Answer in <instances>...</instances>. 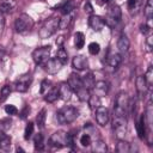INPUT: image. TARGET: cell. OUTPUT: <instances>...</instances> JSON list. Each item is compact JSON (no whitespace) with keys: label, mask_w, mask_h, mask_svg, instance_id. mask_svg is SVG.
Instances as JSON below:
<instances>
[{"label":"cell","mask_w":153,"mask_h":153,"mask_svg":"<svg viewBox=\"0 0 153 153\" xmlns=\"http://www.w3.org/2000/svg\"><path fill=\"white\" fill-rule=\"evenodd\" d=\"M79 116V110L74 106H63L56 112V120L60 124H69Z\"/></svg>","instance_id":"1"},{"label":"cell","mask_w":153,"mask_h":153,"mask_svg":"<svg viewBox=\"0 0 153 153\" xmlns=\"http://www.w3.org/2000/svg\"><path fill=\"white\" fill-rule=\"evenodd\" d=\"M59 23H60V18L59 17H50L47 20H44V23L42 24L39 31H38V36L44 39V38H49L51 35H54L57 29H59Z\"/></svg>","instance_id":"2"},{"label":"cell","mask_w":153,"mask_h":153,"mask_svg":"<svg viewBox=\"0 0 153 153\" xmlns=\"http://www.w3.org/2000/svg\"><path fill=\"white\" fill-rule=\"evenodd\" d=\"M129 108V97L127 92L121 91L116 96L115 104H114V115L115 116H127Z\"/></svg>","instance_id":"3"},{"label":"cell","mask_w":153,"mask_h":153,"mask_svg":"<svg viewBox=\"0 0 153 153\" xmlns=\"http://www.w3.org/2000/svg\"><path fill=\"white\" fill-rule=\"evenodd\" d=\"M14 27L16 31L19 33H25L27 31H30L33 27V20L32 18L26 14V13H22L17 17L16 22H14Z\"/></svg>","instance_id":"4"},{"label":"cell","mask_w":153,"mask_h":153,"mask_svg":"<svg viewBox=\"0 0 153 153\" xmlns=\"http://www.w3.org/2000/svg\"><path fill=\"white\" fill-rule=\"evenodd\" d=\"M114 134L117 139H123L127 134V116H115L112 120Z\"/></svg>","instance_id":"5"},{"label":"cell","mask_w":153,"mask_h":153,"mask_svg":"<svg viewBox=\"0 0 153 153\" xmlns=\"http://www.w3.org/2000/svg\"><path fill=\"white\" fill-rule=\"evenodd\" d=\"M121 17H122V11L120 6L116 4H111L108 8L106 18L104 20H105V24H109L110 26H115L121 20Z\"/></svg>","instance_id":"6"},{"label":"cell","mask_w":153,"mask_h":153,"mask_svg":"<svg viewBox=\"0 0 153 153\" xmlns=\"http://www.w3.org/2000/svg\"><path fill=\"white\" fill-rule=\"evenodd\" d=\"M67 140H68V133L57 130L54 134H51V136L49 137V145L55 148H62L67 146Z\"/></svg>","instance_id":"7"},{"label":"cell","mask_w":153,"mask_h":153,"mask_svg":"<svg viewBox=\"0 0 153 153\" xmlns=\"http://www.w3.org/2000/svg\"><path fill=\"white\" fill-rule=\"evenodd\" d=\"M50 51H51L50 45L39 47V48H37L32 51V60L35 61L36 65H43L48 60V57L50 55Z\"/></svg>","instance_id":"8"},{"label":"cell","mask_w":153,"mask_h":153,"mask_svg":"<svg viewBox=\"0 0 153 153\" xmlns=\"http://www.w3.org/2000/svg\"><path fill=\"white\" fill-rule=\"evenodd\" d=\"M31 81H32V76L30 73H25L23 75H20L16 82H14V88L16 91L18 92H26L31 85Z\"/></svg>","instance_id":"9"},{"label":"cell","mask_w":153,"mask_h":153,"mask_svg":"<svg viewBox=\"0 0 153 153\" xmlns=\"http://www.w3.org/2000/svg\"><path fill=\"white\" fill-rule=\"evenodd\" d=\"M62 66H63L62 62L57 57H54V59H48L43 63V69L48 74H55V73L60 72V69L62 68Z\"/></svg>","instance_id":"10"},{"label":"cell","mask_w":153,"mask_h":153,"mask_svg":"<svg viewBox=\"0 0 153 153\" xmlns=\"http://www.w3.org/2000/svg\"><path fill=\"white\" fill-rule=\"evenodd\" d=\"M94 117H96V121L99 126H102V127L106 126L108 122H109V111H108V109L102 106V105L98 106L94 110Z\"/></svg>","instance_id":"11"},{"label":"cell","mask_w":153,"mask_h":153,"mask_svg":"<svg viewBox=\"0 0 153 153\" xmlns=\"http://www.w3.org/2000/svg\"><path fill=\"white\" fill-rule=\"evenodd\" d=\"M88 25L93 30V31H102L105 26V20L100 17V16H97V14H91L88 17Z\"/></svg>","instance_id":"12"},{"label":"cell","mask_w":153,"mask_h":153,"mask_svg":"<svg viewBox=\"0 0 153 153\" xmlns=\"http://www.w3.org/2000/svg\"><path fill=\"white\" fill-rule=\"evenodd\" d=\"M93 94H96V96H98V97H105L106 94H108V92H109V84L106 82V81H104V80H100V81H97L96 84H94V86H93Z\"/></svg>","instance_id":"13"},{"label":"cell","mask_w":153,"mask_h":153,"mask_svg":"<svg viewBox=\"0 0 153 153\" xmlns=\"http://www.w3.org/2000/svg\"><path fill=\"white\" fill-rule=\"evenodd\" d=\"M67 82H68V85L71 86V88H72L74 92H76L79 88L84 87L81 76H80L79 74H76V73H71V75H69V78H68V81H67Z\"/></svg>","instance_id":"14"},{"label":"cell","mask_w":153,"mask_h":153,"mask_svg":"<svg viewBox=\"0 0 153 153\" xmlns=\"http://www.w3.org/2000/svg\"><path fill=\"white\" fill-rule=\"evenodd\" d=\"M87 65H88L87 59L84 55H76L72 60V66L76 71H84L85 68H87Z\"/></svg>","instance_id":"15"},{"label":"cell","mask_w":153,"mask_h":153,"mask_svg":"<svg viewBox=\"0 0 153 153\" xmlns=\"http://www.w3.org/2000/svg\"><path fill=\"white\" fill-rule=\"evenodd\" d=\"M72 93H73V90L71 88V86L68 85V82L60 84V86H59V96H60V98L62 100H65V102L69 100L71 97H72Z\"/></svg>","instance_id":"16"},{"label":"cell","mask_w":153,"mask_h":153,"mask_svg":"<svg viewBox=\"0 0 153 153\" xmlns=\"http://www.w3.org/2000/svg\"><path fill=\"white\" fill-rule=\"evenodd\" d=\"M148 88H149V86H148V84H147L145 76H143V75L137 76V78H136V91H137L139 96H140V97H142V96L145 97V94L147 93Z\"/></svg>","instance_id":"17"},{"label":"cell","mask_w":153,"mask_h":153,"mask_svg":"<svg viewBox=\"0 0 153 153\" xmlns=\"http://www.w3.org/2000/svg\"><path fill=\"white\" fill-rule=\"evenodd\" d=\"M136 131H137L139 139L143 140L146 137V120H145V114L140 115V118H139L137 124H136Z\"/></svg>","instance_id":"18"},{"label":"cell","mask_w":153,"mask_h":153,"mask_svg":"<svg viewBox=\"0 0 153 153\" xmlns=\"http://www.w3.org/2000/svg\"><path fill=\"white\" fill-rule=\"evenodd\" d=\"M81 80H82L84 87L87 88V90H90V91L93 88V86H94V84H96V78H94V75H93L92 72L86 73V74L81 78Z\"/></svg>","instance_id":"19"},{"label":"cell","mask_w":153,"mask_h":153,"mask_svg":"<svg viewBox=\"0 0 153 153\" xmlns=\"http://www.w3.org/2000/svg\"><path fill=\"white\" fill-rule=\"evenodd\" d=\"M11 147V137L6 135L4 131H0V151L7 152Z\"/></svg>","instance_id":"20"},{"label":"cell","mask_w":153,"mask_h":153,"mask_svg":"<svg viewBox=\"0 0 153 153\" xmlns=\"http://www.w3.org/2000/svg\"><path fill=\"white\" fill-rule=\"evenodd\" d=\"M129 45H130V42H129L128 37L126 35H121L120 38L117 39V48H118V50L121 53H126V51H128Z\"/></svg>","instance_id":"21"},{"label":"cell","mask_w":153,"mask_h":153,"mask_svg":"<svg viewBox=\"0 0 153 153\" xmlns=\"http://www.w3.org/2000/svg\"><path fill=\"white\" fill-rule=\"evenodd\" d=\"M57 98H60L59 96V87H51L45 94H44V99L48 103H54L55 100H57Z\"/></svg>","instance_id":"22"},{"label":"cell","mask_w":153,"mask_h":153,"mask_svg":"<svg viewBox=\"0 0 153 153\" xmlns=\"http://www.w3.org/2000/svg\"><path fill=\"white\" fill-rule=\"evenodd\" d=\"M75 8V2L73 0H65L61 5H60V10L63 14H69L73 12V10Z\"/></svg>","instance_id":"23"},{"label":"cell","mask_w":153,"mask_h":153,"mask_svg":"<svg viewBox=\"0 0 153 153\" xmlns=\"http://www.w3.org/2000/svg\"><path fill=\"white\" fill-rule=\"evenodd\" d=\"M84 129H85V133L88 134L93 140H97V139H100L99 137V131L96 129V127L92 124V123H85L84 126Z\"/></svg>","instance_id":"24"},{"label":"cell","mask_w":153,"mask_h":153,"mask_svg":"<svg viewBox=\"0 0 153 153\" xmlns=\"http://www.w3.org/2000/svg\"><path fill=\"white\" fill-rule=\"evenodd\" d=\"M122 62V56L120 54H111L109 57H108V65L112 68H116L121 65Z\"/></svg>","instance_id":"25"},{"label":"cell","mask_w":153,"mask_h":153,"mask_svg":"<svg viewBox=\"0 0 153 153\" xmlns=\"http://www.w3.org/2000/svg\"><path fill=\"white\" fill-rule=\"evenodd\" d=\"M33 145H35V149H37V151H42L44 148V136L42 133H38L35 135Z\"/></svg>","instance_id":"26"},{"label":"cell","mask_w":153,"mask_h":153,"mask_svg":"<svg viewBox=\"0 0 153 153\" xmlns=\"http://www.w3.org/2000/svg\"><path fill=\"white\" fill-rule=\"evenodd\" d=\"M116 151L118 153H128L130 151V146L127 141H124L123 139H118V142L116 145Z\"/></svg>","instance_id":"27"},{"label":"cell","mask_w":153,"mask_h":153,"mask_svg":"<svg viewBox=\"0 0 153 153\" xmlns=\"http://www.w3.org/2000/svg\"><path fill=\"white\" fill-rule=\"evenodd\" d=\"M84 44H85V36H84V33L82 32H75V35H74V45H75V48L76 49H81L82 47H84Z\"/></svg>","instance_id":"28"},{"label":"cell","mask_w":153,"mask_h":153,"mask_svg":"<svg viewBox=\"0 0 153 153\" xmlns=\"http://www.w3.org/2000/svg\"><path fill=\"white\" fill-rule=\"evenodd\" d=\"M75 93H76V96H78L79 100H81V102H87V100H88V98H90V96H91L90 90H87V88H85V87L79 88Z\"/></svg>","instance_id":"29"},{"label":"cell","mask_w":153,"mask_h":153,"mask_svg":"<svg viewBox=\"0 0 153 153\" xmlns=\"http://www.w3.org/2000/svg\"><path fill=\"white\" fill-rule=\"evenodd\" d=\"M106 149H108V147H106V145H105L104 141H102L100 139L94 140V142H93V151L94 152L104 153V152H106Z\"/></svg>","instance_id":"30"},{"label":"cell","mask_w":153,"mask_h":153,"mask_svg":"<svg viewBox=\"0 0 153 153\" xmlns=\"http://www.w3.org/2000/svg\"><path fill=\"white\" fill-rule=\"evenodd\" d=\"M11 92H12L11 86L10 85H4L1 87V90H0V103H4L8 98V96L11 94Z\"/></svg>","instance_id":"31"},{"label":"cell","mask_w":153,"mask_h":153,"mask_svg":"<svg viewBox=\"0 0 153 153\" xmlns=\"http://www.w3.org/2000/svg\"><path fill=\"white\" fill-rule=\"evenodd\" d=\"M56 57L62 62V65H66L67 63V61H68V54H67V51H66V49L63 47H60L57 49Z\"/></svg>","instance_id":"32"},{"label":"cell","mask_w":153,"mask_h":153,"mask_svg":"<svg viewBox=\"0 0 153 153\" xmlns=\"http://www.w3.org/2000/svg\"><path fill=\"white\" fill-rule=\"evenodd\" d=\"M87 102H88L90 108H91L92 110H96L98 106H100V97H98V96H96V94H91Z\"/></svg>","instance_id":"33"},{"label":"cell","mask_w":153,"mask_h":153,"mask_svg":"<svg viewBox=\"0 0 153 153\" xmlns=\"http://www.w3.org/2000/svg\"><path fill=\"white\" fill-rule=\"evenodd\" d=\"M45 112H47L45 109H42V110L38 112L37 117H36V123H37L38 128H44V124H45V117H47Z\"/></svg>","instance_id":"34"},{"label":"cell","mask_w":153,"mask_h":153,"mask_svg":"<svg viewBox=\"0 0 153 153\" xmlns=\"http://www.w3.org/2000/svg\"><path fill=\"white\" fill-rule=\"evenodd\" d=\"M72 16H71V13L69 14H63V17L62 18H60V23H59V29H66V27H68V25L71 24V22H72Z\"/></svg>","instance_id":"35"},{"label":"cell","mask_w":153,"mask_h":153,"mask_svg":"<svg viewBox=\"0 0 153 153\" xmlns=\"http://www.w3.org/2000/svg\"><path fill=\"white\" fill-rule=\"evenodd\" d=\"M51 87H53L51 81H50V80H48V79H44V80H42V82H41L39 93H41V94H45V93H47Z\"/></svg>","instance_id":"36"},{"label":"cell","mask_w":153,"mask_h":153,"mask_svg":"<svg viewBox=\"0 0 153 153\" xmlns=\"http://www.w3.org/2000/svg\"><path fill=\"white\" fill-rule=\"evenodd\" d=\"M13 6H14V4L11 2V1H1L0 2V12L4 13V14L8 13L13 8Z\"/></svg>","instance_id":"37"},{"label":"cell","mask_w":153,"mask_h":153,"mask_svg":"<svg viewBox=\"0 0 153 153\" xmlns=\"http://www.w3.org/2000/svg\"><path fill=\"white\" fill-rule=\"evenodd\" d=\"M143 13H145L146 18L148 20H151V18L153 16V4H152V0H147V4H146L145 10H143Z\"/></svg>","instance_id":"38"},{"label":"cell","mask_w":153,"mask_h":153,"mask_svg":"<svg viewBox=\"0 0 153 153\" xmlns=\"http://www.w3.org/2000/svg\"><path fill=\"white\" fill-rule=\"evenodd\" d=\"M33 128H35V126H33V123H32V122H29V123L26 124L25 130H24V139H25V140H29V139L32 136Z\"/></svg>","instance_id":"39"},{"label":"cell","mask_w":153,"mask_h":153,"mask_svg":"<svg viewBox=\"0 0 153 153\" xmlns=\"http://www.w3.org/2000/svg\"><path fill=\"white\" fill-rule=\"evenodd\" d=\"M92 143V137L88 135V134H82L81 136H80V145L82 146V147H88Z\"/></svg>","instance_id":"40"},{"label":"cell","mask_w":153,"mask_h":153,"mask_svg":"<svg viewBox=\"0 0 153 153\" xmlns=\"http://www.w3.org/2000/svg\"><path fill=\"white\" fill-rule=\"evenodd\" d=\"M11 123H12V121H11V118H4V120H1L0 121V131H7L10 128H11Z\"/></svg>","instance_id":"41"},{"label":"cell","mask_w":153,"mask_h":153,"mask_svg":"<svg viewBox=\"0 0 153 153\" xmlns=\"http://www.w3.org/2000/svg\"><path fill=\"white\" fill-rule=\"evenodd\" d=\"M88 51H90V54H92V55H97V54L100 51V45H99V43H97V42H91V43L88 44Z\"/></svg>","instance_id":"42"},{"label":"cell","mask_w":153,"mask_h":153,"mask_svg":"<svg viewBox=\"0 0 153 153\" xmlns=\"http://www.w3.org/2000/svg\"><path fill=\"white\" fill-rule=\"evenodd\" d=\"M143 76H145V79H146L148 86H151L152 82H153V71H152V66L148 67V69H147V72H146V74H145Z\"/></svg>","instance_id":"43"},{"label":"cell","mask_w":153,"mask_h":153,"mask_svg":"<svg viewBox=\"0 0 153 153\" xmlns=\"http://www.w3.org/2000/svg\"><path fill=\"white\" fill-rule=\"evenodd\" d=\"M140 32H141L143 36H149L151 32H152V29H151V26L147 25V24H141V25H140Z\"/></svg>","instance_id":"44"},{"label":"cell","mask_w":153,"mask_h":153,"mask_svg":"<svg viewBox=\"0 0 153 153\" xmlns=\"http://www.w3.org/2000/svg\"><path fill=\"white\" fill-rule=\"evenodd\" d=\"M5 112H6L7 115H17V114H18V109H17L14 105L8 104V105L5 106Z\"/></svg>","instance_id":"45"},{"label":"cell","mask_w":153,"mask_h":153,"mask_svg":"<svg viewBox=\"0 0 153 153\" xmlns=\"http://www.w3.org/2000/svg\"><path fill=\"white\" fill-rule=\"evenodd\" d=\"M29 112H30V108H29V105H25L24 109L20 111V117H22V118H25V117L29 115Z\"/></svg>","instance_id":"46"},{"label":"cell","mask_w":153,"mask_h":153,"mask_svg":"<svg viewBox=\"0 0 153 153\" xmlns=\"http://www.w3.org/2000/svg\"><path fill=\"white\" fill-rule=\"evenodd\" d=\"M4 27H5V16H4V13L0 12V35L2 33Z\"/></svg>","instance_id":"47"},{"label":"cell","mask_w":153,"mask_h":153,"mask_svg":"<svg viewBox=\"0 0 153 153\" xmlns=\"http://www.w3.org/2000/svg\"><path fill=\"white\" fill-rule=\"evenodd\" d=\"M84 11H85L86 13H92L93 7H92V5H91L88 1H86V2H85V5H84Z\"/></svg>","instance_id":"48"},{"label":"cell","mask_w":153,"mask_h":153,"mask_svg":"<svg viewBox=\"0 0 153 153\" xmlns=\"http://www.w3.org/2000/svg\"><path fill=\"white\" fill-rule=\"evenodd\" d=\"M136 5H137V0H128V8L130 11L134 10L136 7Z\"/></svg>","instance_id":"49"},{"label":"cell","mask_w":153,"mask_h":153,"mask_svg":"<svg viewBox=\"0 0 153 153\" xmlns=\"http://www.w3.org/2000/svg\"><path fill=\"white\" fill-rule=\"evenodd\" d=\"M147 45H148V48H149V50L152 49V36L149 35V36H147Z\"/></svg>","instance_id":"50"},{"label":"cell","mask_w":153,"mask_h":153,"mask_svg":"<svg viewBox=\"0 0 153 153\" xmlns=\"http://www.w3.org/2000/svg\"><path fill=\"white\" fill-rule=\"evenodd\" d=\"M63 42V37L61 36V37H59V39H56V44H61Z\"/></svg>","instance_id":"51"},{"label":"cell","mask_w":153,"mask_h":153,"mask_svg":"<svg viewBox=\"0 0 153 153\" xmlns=\"http://www.w3.org/2000/svg\"><path fill=\"white\" fill-rule=\"evenodd\" d=\"M109 0H98V2L99 4H105V2H108Z\"/></svg>","instance_id":"52"},{"label":"cell","mask_w":153,"mask_h":153,"mask_svg":"<svg viewBox=\"0 0 153 153\" xmlns=\"http://www.w3.org/2000/svg\"><path fill=\"white\" fill-rule=\"evenodd\" d=\"M17 152H24V149L20 148V147H18V148H17Z\"/></svg>","instance_id":"53"}]
</instances>
